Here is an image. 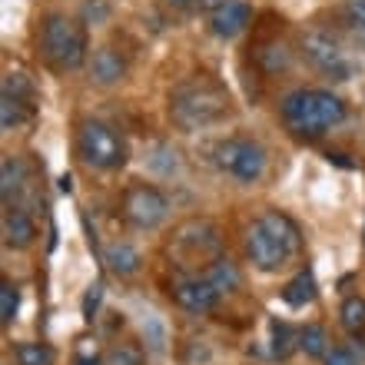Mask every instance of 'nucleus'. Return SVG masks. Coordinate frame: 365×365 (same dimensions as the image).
<instances>
[{"label":"nucleus","mask_w":365,"mask_h":365,"mask_svg":"<svg viewBox=\"0 0 365 365\" xmlns=\"http://www.w3.org/2000/svg\"><path fill=\"white\" fill-rule=\"evenodd\" d=\"M302 53L319 73H326L332 80H349L352 77V63H349L346 50L339 47L336 37H329L326 30H309L302 34Z\"/></svg>","instance_id":"8"},{"label":"nucleus","mask_w":365,"mask_h":365,"mask_svg":"<svg viewBox=\"0 0 365 365\" xmlns=\"http://www.w3.org/2000/svg\"><path fill=\"white\" fill-rule=\"evenodd\" d=\"M87 17L93 20V24H103V17H106V7H103V4H96V7H93V4H87Z\"/></svg>","instance_id":"32"},{"label":"nucleus","mask_w":365,"mask_h":365,"mask_svg":"<svg viewBox=\"0 0 365 365\" xmlns=\"http://www.w3.org/2000/svg\"><path fill=\"white\" fill-rule=\"evenodd\" d=\"M170 120L182 133H200L210 126L222 123L232 113L230 90L212 77H190L176 83L170 93Z\"/></svg>","instance_id":"2"},{"label":"nucleus","mask_w":365,"mask_h":365,"mask_svg":"<svg viewBox=\"0 0 365 365\" xmlns=\"http://www.w3.org/2000/svg\"><path fill=\"white\" fill-rule=\"evenodd\" d=\"M282 299H286L289 306H296V309H302L306 302H312V299H316V276H312V269L299 272V276L282 289Z\"/></svg>","instance_id":"18"},{"label":"nucleus","mask_w":365,"mask_h":365,"mask_svg":"<svg viewBox=\"0 0 365 365\" xmlns=\"http://www.w3.org/2000/svg\"><path fill=\"white\" fill-rule=\"evenodd\" d=\"M40 57L47 60V67L57 73H73L87 63L90 57V40L83 20L67 17V14H47L40 20Z\"/></svg>","instance_id":"4"},{"label":"nucleus","mask_w":365,"mask_h":365,"mask_svg":"<svg viewBox=\"0 0 365 365\" xmlns=\"http://www.w3.org/2000/svg\"><path fill=\"white\" fill-rule=\"evenodd\" d=\"M100 296H103V286H100V282H96V286H90L87 299H83V316H87V319H93V312H96V302H100Z\"/></svg>","instance_id":"30"},{"label":"nucleus","mask_w":365,"mask_h":365,"mask_svg":"<svg viewBox=\"0 0 365 365\" xmlns=\"http://www.w3.org/2000/svg\"><path fill=\"white\" fill-rule=\"evenodd\" d=\"M14 362L17 365H53L57 352L47 342H17L14 346Z\"/></svg>","instance_id":"20"},{"label":"nucleus","mask_w":365,"mask_h":365,"mask_svg":"<svg viewBox=\"0 0 365 365\" xmlns=\"http://www.w3.org/2000/svg\"><path fill=\"white\" fill-rule=\"evenodd\" d=\"M77 153L80 160L93 170L113 173L126 163V140L120 136V130H113L103 120H83L77 126Z\"/></svg>","instance_id":"5"},{"label":"nucleus","mask_w":365,"mask_h":365,"mask_svg":"<svg viewBox=\"0 0 365 365\" xmlns=\"http://www.w3.org/2000/svg\"><path fill=\"white\" fill-rule=\"evenodd\" d=\"M346 17L352 27L365 34V0H346Z\"/></svg>","instance_id":"28"},{"label":"nucleus","mask_w":365,"mask_h":365,"mask_svg":"<svg viewBox=\"0 0 365 365\" xmlns=\"http://www.w3.org/2000/svg\"><path fill=\"white\" fill-rule=\"evenodd\" d=\"M173 299H176V306L192 312V316H206V312H212L222 302V292L206 276L180 272L173 279Z\"/></svg>","instance_id":"9"},{"label":"nucleus","mask_w":365,"mask_h":365,"mask_svg":"<svg viewBox=\"0 0 365 365\" xmlns=\"http://www.w3.org/2000/svg\"><path fill=\"white\" fill-rule=\"evenodd\" d=\"M77 365H103V362H100V359H77Z\"/></svg>","instance_id":"34"},{"label":"nucleus","mask_w":365,"mask_h":365,"mask_svg":"<svg viewBox=\"0 0 365 365\" xmlns=\"http://www.w3.org/2000/svg\"><path fill=\"white\" fill-rule=\"evenodd\" d=\"M120 206H123L126 222L136 226V230H156V226H163L166 216H170V200H166L156 186H150V182L126 186Z\"/></svg>","instance_id":"7"},{"label":"nucleus","mask_w":365,"mask_h":365,"mask_svg":"<svg viewBox=\"0 0 365 365\" xmlns=\"http://www.w3.org/2000/svg\"><path fill=\"white\" fill-rule=\"evenodd\" d=\"M17 312H20V286L14 279H4L0 282V322L10 326L17 319Z\"/></svg>","instance_id":"22"},{"label":"nucleus","mask_w":365,"mask_h":365,"mask_svg":"<svg viewBox=\"0 0 365 365\" xmlns=\"http://www.w3.org/2000/svg\"><path fill=\"white\" fill-rule=\"evenodd\" d=\"M212 163L230 180L250 186V182H259L262 173H266V150L250 136H230V140L216 143Z\"/></svg>","instance_id":"6"},{"label":"nucleus","mask_w":365,"mask_h":365,"mask_svg":"<svg viewBox=\"0 0 365 365\" xmlns=\"http://www.w3.org/2000/svg\"><path fill=\"white\" fill-rule=\"evenodd\" d=\"M222 4H230V0H196V10L200 14H216Z\"/></svg>","instance_id":"31"},{"label":"nucleus","mask_w":365,"mask_h":365,"mask_svg":"<svg viewBox=\"0 0 365 365\" xmlns=\"http://www.w3.org/2000/svg\"><path fill=\"white\" fill-rule=\"evenodd\" d=\"M339 322L346 332L352 336H362L365 332V299L362 296H346L342 306H339Z\"/></svg>","instance_id":"19"},{"label":"nucleus","mask_w":365,"mask_h":365,"mask_svg":"<svg viewBox=\"0 0 365 365\" xmlns=\"http://www.w3.org/2000/svg\"><path fill=\"white\" fill-rule=\"evenodd\" d=\"M246 259L259 272H282L286 266L299 259L302 252V232L286 212L266 210L262 216L250 222L246 240H242Z\"/></svg>","instance_id":"1"},{"label":"nucleus","mask_w":365,"mask_h":365,"mask_svg":"<svg viewBox=\"0 0 365 365\" xmlns=\"http://www.w3.org/2000/svg\"><path fill=\"white\" fill-rule=\"evenodd\" d=\"M103 365H143V352L133 342H113L106 352Z\"/></svg>","instance_id":"24"},{"label":"nucleus","mask_w":365,"mask_h":365,"mask_svg":"<svg viewBox=\"0 0 365 365\" xmlns=\"http://www.w3.org/2000/svg\"><path fill=\"white\" fill-rule=\"evenodd\" d=\"M150 166H153L156 173H163V176L176 173V153L170 150V146H156L153 156H150Z\"/></svg>","instance_id":"26"},{"label":"nucleus","mask_w":365,"mask_h":365,"mask_svg":"<svg viewBox=\"0 0 365 365\" xmlns=\"http://www.w3.org/2000/svg\"><path fill=\"white\" fill-rule=\"evenodd\" d=\"M103 262L110 266V272L120 279H130L140 272V266H143V256H140V250H136L133 242H110L103 250Z\"/></svg>","instance_id":"15"},{"label":"nucleus","mask_w":365,"mask_h":365,"mask_svg":"<svg viewBox=\"0 0 365 365\" xmlns=\"http://www.w3.org/2000/svg\"><path fill=\"white\" fill-rule=\"evenodd\" d=\"M176 246H186L192 252V259H202L210 266L212 259L222 256V240H220V230L206 220H192L186 222L180 232H176Z\"/></svg>","instance_id":"10"},{"label":"nucleus","mask_w":365,"mask_h":365,"mask_svg":"<svg viewBox=\"0 0 365 365\" xmlns=\"http://www.w3.org/2000/svg\"><path fill=\"white\" fill-rule=\"evenodd\" d=\"M256 60H259V67L266 70V73H279V70L289 67V50L282 47V43H266V47L256 53Z\"/></svg>","instance_id":"23"},{"label":"nucleus","mask_w":365,"mask_h":365,"mask_svg":"<svg viewBox=\"0 0 365 365\" xmlns=\"http://www.w3.org/2000/svg\"><path fill=\"white\" fill-rule=\"evenodd\" d=\"M292 352V329L286 322H272V356L286 359Z\"/></svg>","instance_id":"25"},{"label":"nucleus","mask_w":365,"mask_h":365,"mask_svg":"<svg viewBox=\"0 0 365 365\" xmlns=\"http://www.w3.org/2000/svg\"><path fill=\"white\" fill-rule=\"evenodd\" d=\"M299 349H302L309 359H326V352L332 349V346H329L326 329L319 326V322H312V326H302V329H299Z\"/></svg>","instance_id":"21"},{"label":"nucleus","mask_w":365,"mask_h":365,"mask_svg":"<svg viewBox=\"0 0 365 365\" xmlns=\"http://www.w3.org/2000/svg\"><path fill=\"white\" fill-rule=\"evenodd\" d=\"M4 246L7 250H30L37 242V220L24 206H4Z\"/></svg>","instance_id":"11"},{"label":"nucleus","mask_w":365,"mask_h":365,"mask_svg":"<svg viewBox=\"0 0 365 365\" xmlns=\"http://www.w3.org/2000/svg\"><path fill=\"white\" fill-rule=\"evenodd\" d=\"M322 365H359V362H356V356H352V349L332 346L326 352V359H322Z\"/></svg>","instance_id":"27"},{"label":"nucleus","mask_w":365,"mask_h":365,"mask_svg":"<svg viewBox=\"0 0 365 365\" xmlns=\"http://www.w3.org/2000/svg\"><path fill=\"white\" fill-rule=\"evenodd\" d=\"M146 342H150V349H153V352H163L166 336H163V326H160V319H156V316H150V339H146Z\"/></svg>","instance_id":"29"},{"label":"nucleus","mask_w":365,"mask_h":365,"mask_svg":"<svg viewBox=\"0 0 365 365\" xmlns=\"http://www.w3.org/2000/svg\"><path fill=\"white\" fill-rule=\"evenodd\" d=\"M202 276L210 279V282L220 289L222 296H230V292H236V289H240V269H236V262L226 259V256L212 259L210 266L202 269Z\"/></svg>","instance_id":"17"},{"label":"nucleus","mask_w":365,"mask_h":365,"mask_svg":"<svg viewBox=\"0 0 365 365\" xmlns=\"http://www.w3.org/2000/svg\"><path fill=\"white\" fill-rule=\"evenodd\" d=\"M30 116H34V100L27 96H14V93H0V126L14 133L20 130L24 123H30Z\"/></svg>","instance_id":"16"},{"label":"nucleus","mask_w":365,"mask_h":365,"mask_svg":"<svg viewBox=\"0 0 365 365\" xmlns=\"http://www.w3.org/2000/svg\"><path fill=\"white\" fill-rule=\"evenodd\" d=\"M30 186V170L20 156H4L0 163V192H4V206H24V192ZM27 210V206H24Z\"/></svg>","instance_id":"13"},{"label":"nucleus","mask_w":365,"mask_h":365,"mask_svg":"<svg viewBox=\"0 0 365 365\" xmlns=\"http://www.w3.org/2000/svg\"><path fill=\"white\" fill-rule=\"evenodd\" d=\"M90 77L100 87H113L126 77V60L113 47H96L93 57H90Z\"/></svg>","instance_id":"14"},{"label":"nucleus","mask_w":365,"mask_h":365,"mask_svg":"<svg viewBox=\"0 0 365 365\" xmlns=\"http://www.w3.org/2000/svg\"><path fill=\"white\" fill-rule=\"evenodd\" d=\"M279 113H282V123L296 136L316 140V136L329 133L332 126H339L346 120V100L339 93H332V90L299 87L282 96Z\"/></svg>","instance_id":"3"},{"label":"nucleus","mask_w":365,"mask_h":365,"mask_svg":"<svg viewBox=\"0 0 365 365\" xmlns=\"http://www.w3.org/2000/svg\"><path fill=\"white\" fill-rule=\"evenodd\" d=\"M250 24H252V10H250V4H242V0H230V4H222L216 14H210V30L220 40L240 37Z\"/></svg>","instance_id":"12"},{"label":"nucleus","mask_w":365,"mask_h":365,"mask_svg":"<svg viewBox=\"0 0 365 365\" xmlns=\"http://www.w3.org/2000/svg\"><path fill=\"white\" fill-rule=\"evenodd\" d=\"M173 7H196V0H170Z\"/></svg>","instance_id":"33"}]
</instances>
